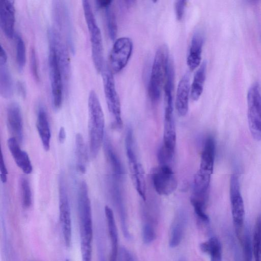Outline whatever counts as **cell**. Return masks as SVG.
Masks as SVG:
<instances>
[{"label": "cell", "instance_id": "cell-1", "mask_svg": "<svg viewBox=\"0 0 261 261\" xmlns=\"http://www.w3.org/2000/svg\"><path fill=\"white\" fill-rule=\"evenodd\" d=\"M215 154V140L209 136L205 140L199 167L194 177L193 195L208 197L211 177L214 170Z\"/></svg>", "mask_w": 261, "mask_h": 261}, {"label": "cell", "instance_id": "cell-2", "mask_svg": "<svg viewBox=\"0 0 261 261\" xmlns=\"http://www.w3.org/2000/svg\"><path fill=\"white\" fill-rule=\"evenodd\" d=\"M88 129L91 156L97 155L104 139L105 117L96 93L91 90L88 96Z\"/></svg>", "mask_w": 261, "mask_h": 261}, {"label": "cell", "instance_id": "cell-3", "mask_svg": "<svg viewBox=\"0 0 261 261\" xmlns=\"http://www.w3.org/2000/svg\"><path fill=\"white\" fill-rule=\"evenodd\" d=\"M169 62L168 46L163 44L155 52L148 84L149 97L153 102H157L160 98Z\"/></svg>", "mask_w": 261, "mask_h": 261}, {"label": "cell", "instance_id": "cell-4", "mask_svg": "<svg viewBox=\"0 0 261 261\" xmlns=\"http://www.w3.org/2000/svg\"><path fill=\"white\" fill-rule=\"evenodd\" d=\"M77 205L81 244H92L93 231L91 205L88 186L85 181H81L79 186Z\"/></svg>", "mask_w": 261, "mask_h": 261}, {"label": "cell", "instance_id": "cell-5", "mask_svg": "<svg viewBox=\"0 0 261 261\" xmlns=\"http://www.w3.org/2000/svg\"><path fill=\"white\" fill-rule=\"evenodd\" d=\"M87 26L90 36L92 61L96 71H102L103 66V48L100 30L97 24L90 3L82 1Z\"/></svg>", "mask_w": 261, "mask_h": 261}, {"label": "cell", "instance_id": "cell-6", "mask_svg": "<svg viewBox=\"0 0 261 261\" xmlns=\"http://www.w3.org/2000/svg\"><path fill=\"white\" fill-rule=\"evenodd\" d=\"M132 130L127 129L125 139V147L130 178L133 185L140 197L146 198V186L144 171L139 161L135 149Z\"/></svg>", "mask_w": 261, "mask_h": 261}, {"label": "cell", "instance_id": "cell-7", "mask_svg": "<svg viewBox=\"0 0 261 261\" xmlns=\"http://www.w3.org/2000/svg\"><path fill=\"white\" fill-rule=\"evenodd\" d=\"M102 77L105 98L110 113L113 118V125L117 128L122 127L121 106L116 91L113 73L108 67L104 66Z\"/></svg>", "mask_w": 261, "mask_h": 261}, {"label": "cell", "instance_id": "cell-8", "mask_svg": "<svg viewBox=\"0 0 261 261\" xmlns=\"http://www.w3.org/2000/svg\"><path fill=\"white\" fill-rule=\"evenodd\" d=\"M247 117L252 137L261 140V91L257 83L253 84L247 93Z\"/></svg>", "mask_w": 261, "mask_h": 261}, {"label": "cell", "instance_id": "cell-9", "mask_svg": "<svg viewBox=\"0 0 261 261\" xmlns=\"http://www.w3.org/2000/svg\"><path fill=\"white\" fill-rule=\"evenodd\" d=\"M229 196L233 223L237 236L241 240L245 217V207L241 191L239 177L236 173H233L230 177Z\"/></svg>", "mask_w": 261, "mask_h": 261}, {"label": "cell", "instance_id": "cell-10", "mask_svg": "<svg viewBox=\"0 0 261 261\" xmlns=\"http://www.w3.org/2000/svg\"><path fill=\"white\" fill-rule=\"evenodd\" d=\"M59 220L65 244L70 247L72 240V224L70 206L64 176L59 179Z\"/></svg>", "mask_w": 261, "mask_h": 261}, {"label": "cell", "instance_id": "cell-11", "mask_svg": "<svg viewBox=\"0 0 261 261\" xmlns=\"http://www.w3.org/2000/svg\"><path fill=\"white\" fill-rule=\"evenodd\" d=\"M151 178L156 192L162 196H168L174 192L177 187L176 176L170 165L160 164L153 168Z\"/></svg>", "mask_w": 261, "mask_h": 261}, {"label": "cell", "instance_id": "cell-12", "mask_svg": "<svg viewBox=\"0 0 261 261\" xmlns=\"http://www.w3.org/2000/svg\"><path fill=\"white\" fill-rule=\"evenodd\" d=\"M48 65L53 105L54 108L57 110L62 105L64 84L55 52L50 47L49 50Z\"/></svg>", "mask_w": 261, "mask_h": 261}, {"label": "cell", "instance_id": "cell-13", "mask_svg": "<svg viewBox=\"0 0 261 261\" xmlns=\"http://www.w3.org/2000/svg\"><path fill=\"white\" fill-rule=\"evenodd\" d=\"M133 49V43L128 37H120L115 41L110 55L112 71L118 73L125 68L130 58Z\"/></svg>", "mask_w": 261, "mask_h": 261}, {"label": "cell", "instance_id": "cell-14", "mask_svg": "<svg viewBox=\"0 0 261 261\" xmlns=\"http://www.w3.org/2000/svg\"><path fill=\"white\" fill-rule=\"evenodd\" d=\"M49 47L55 52L62 73L64 87L67 88L70 76V59L67 49L58 31L53 28L48 31Z\"/></svg>", "mask_w": 261, "mask_h": 261}, {"label": "cell", "instance_id": "cell-15", "mask_svg": "<svg viewBox=\"0 0 261 261\" xmlns=\"http://www.w3.org/2000/svg\"><path fill=\"white\" fill-rule=\"evenodd\" d=\"M14 1L0 0V25L5 36L10 39L15 36Z\"/></svg>", "mask_w": 261, "mask_h": 261}, {"label": "cell", "instance_id": "cell-16", "mask_svg": "<svg viewBox=\"0 0 261 261\" xmlns=\"http://www.w3.org/2000/svg\"><path fill=\"white\" fill-rule=\"evenodd\" d=\"M7 124L10 131L18 142L23 138V126L22 113L19 105L16 102L10 103L7 110Z\"/></svg>", "mask_w": 261, "mask_h": 261}, {"label": "cell", "instance_id": "cell-17", "mask_svg": "<svg viewBox=\"0 0 261 261\" xmlns=\"http://www.w3.org/2000/svg\"><path fill=\"white\" fill-rule=\"evenodd\" d=\"M190 91V75L188 72H186L178 83L175 102L177 112L181 117L186 116L188 113Z\"/></svg>", "mask_w": 261, "mask_h": 261}, {"label": "cell", "instance_id": "cell-18", "mask_svg": "<svg viewBox=\"0 0 261 261\" xmlns=\"http://www.w3.org/2000/svg\"><path fill=\"white\" fill-rule=\"evenodd\" d=\"M54 5L55 20L61 29L64 30L67 40L72 52L74 47L70 16L67 7L60 1H56Z\"/></svg>", "mask_w": 261, "mask_h": 261}, {"label": "cell", "instance_id": "cell-19", "mask_svg": "<svg viewBox=\"0 0 261 261\" xmlns=\"http://www.w3.org/2000/svg\"><path fill=\"white\" fill-rule=\"evenodd\" d=\"M13 86L10 72L7 65V55L5 49L1 45L0 49V93L5 98L13 95Z\"/></svg>", "mask_w": 261, "mask_h": 261}, {"label": "cell", "instance_id": "cell-20", "mask_svg": "<svg viewBox=\"0 0 261 261\" xmlns=\"http://www.w3.org/2000/svg\"><path fill=\"white\" fill-rule=\"evenodd\" d=\"M204 36L202 32L197 30L194 33L189 49L187 64L191 70H194L201 64Z\"/></svg>", "mask_w": 261, "mask_h": 261}, {"label": "cell", "instance_id": "cell-21", "mask_svg": "<svg viewBox=\"0 0 261 261\" xmlns=\"http://www.w3.org/2000/svg\"><path fill=\"white\" fill-rule=\"evenodd\" d=\"M17 139L12 137L7 141L9 150L17 166L27 174H30L33 170L30 158L25 151L22 150Z\"/></svg>", "mask_w": 261, "mask_h": 261}, {"label": "cell", "instance_id": "cell-22", "mask_svg": "<svg viewBox=\"0 0 261 261\" xmlns=\"http://www.w3.org/2000/svg\"><path fill=\"white\" fill-rule=\"evenodd\" d=\"M188 220V215L185 211L180 210L176 214L170 229L169 245L171 248H175L180 244Z\"/></svg>", "mask_w": 261, "mask_h": 261}, {"label": "cell", "instance_id": "cell-23", "mask_svg": "<svg viewBox=\"0 0 261 261\" xmlns=\"http://www.w3.org/2000/svg\"><path fill=\"white\" fill-rule=\"evenodd\" d=\"M109 236L111 242L110 261H117L118 254V235L114 213L108 206L105 207Z\"/></svg>", "mask_w": 261, "mask_h": 261}, {"label": "cell", "instance_id": "cell-24", "mask_svg": "<svg viewBox=\"0 0 261 261\" xmlns=\"http://www.w3.org/2000/svg\"><path fill=\"white\" fill-rule=\"evenodd\" d=\"M36 127L43 148L48 151L50 148L51 133L47 115L42 106L39 107L37 112Z\"/></svg>", "mask_w": 261, "mask_h": 261}, {"label": "cell", "instance_id": "cell-25", "mask_svg": "<svg viewBox=\"0 0 261 261\" xmlns=\"http://www.w3.org/2000/svg\"><path fill=\"white\" fill-rule=\"evenodd\" d=\"M75 154L76 169L80 173L84 174L87 170L88 156L84 138L80 133L75 136Z\"/></svg>", "mask_w": 261, "mask_h": 261}, {"label": "cell", "instance_id": "cell-26", "mask_svg": "<svg viewBox=\"0 0 261 261\" xmlns=\"http://www.w3.org/2000/svg\"><path fill=\"white\" fill-rule=\"evenodd\" d=\"M207 64L203 61L195 73L191 86L190 94L192 99L197 101L201 96L206 78Z\"/></svg>", "mask_w": 261, "mask_h": 261}, {"label": "cell", "instance_id": "cell-27", "mask_svg": "<svg viewBox=\"0 0 261 261\" xmlns=\"http://www.w3.org/2000/svg\"><path fill=\"white\" fill-rule=\"evenodd\" d=\"M103 146L105 153L113 172L114 177L116 179H119L123 174V169L121 162L114 150L111 144L107 139L105 140Z\"/></svg>", "mask_w": 261, "mask_h": 261}, {"label": "cell", "instance_id": "cell-28", "mask_svg": "<svg viewBox=\"0 0 261 261\" xmlns=\"http://www.w3.org/2000/svg\"><path fill=\"white\" fill-rule=\"evenodd\" d=\"M200 250L211 256V259H222V248L219 239L216 237H211L200 245Z\"/></svg>", "mask_w": 261, "mask_h": 261}, {"label": "cell", "instance_id": "cell-29", "mask_svg": "<svg viewBox=\"0 0 261 261\" xmlns=\"http://www.w3.org/2000/svg\"><path fill=\"white\" fill-rule=\"evenodd\" d=\"M208 199L194 196H191L190 201L197 217L202 222L208 223L210 219L205 213V207Z\"/></svg>", "mask_w": 261, "mask_h": 261}, {"label": "cell", "instance_id": "cell-30", "mask_svg": "<svg viewBox=\"0 0 261 261\" xmlns=\"http://www.w3.org/2000/svg\"><path fill=\"white\" fill-rule=\"evenodd\" d=\"M104 9L109 37L112 40H115L117 34V23L112 4L104 8Z\"/></svg>", "mask_w": 261, "mask_h": 261}, {"label": "cell", "instance_id": "cell-31", "mask_svg": "<svg viewBox=\"0 0 261 261\" xmlns=\"http://www.w3.org/2000/svg\"><path fill=\"white\" fill-rule=\"evenodd\" d=\"M252 242L254 260L261 261V216L256 220Z\"/></svg>", "mask_w": 261, "mask_h": 261}, {"label": "cell", "instance_id": "cell-32", "mask_svg": "<svg viewBox=\"0 0 261 261\" xmlns=\"http://www.w3.org/2000/svg\"><path fill=\"white\" fill-rule=\"evenodd\" d=\"M16 61L18 70H23L26 61L25 46L23 40L18 34H15Z\"/></svg>", "mask_w": 261, "mask_h": 261}, {"label": "cell", "instance_id": "cell-33", "mask_svg": "<svg viewBox=\"0 0 261 261\" xmlns=\"http://www.w3.org/2000/svg\"><path fill=\"white\" fill-rule=\"evenodd\" d=\"M22 205L23 208H29L32 203L31 189L28 180L24 177H21L19 180Z\"/></svg>", "mask_w": 261, "mask_h": 261}, {"label": "cell", "instance_id": "cell-34", "mask_svg": "<svg viewBox=\"0 0 261 261\" xmlns=\"http://www.w3.org/2000/svg\"><path fill=\"white\" fill-rule=\"evenodd\" d=\"M242 261H252L253 254L252 242L248 231L242 237Z\"/></svg>", "mask_w": 261, "mask_h": 261}, {"label": "cell", "instance_id": "cell-35", "mask_svg": "<svg viewBox=\"0 0 261 261\" xmlns=\"http://www.w3.org/2000/svg\"><path fill=\"white\" fill-rule=\"evenodd\" d=\"M143 241L145 244H151L156 238V232L153 224L145 222L142 228Z\"/></svg>", "mask_w": 261, "mask_h": 261}, {"label": "cell", "instance_id": "cell-36", "mask_svg": "<svg viewBox=\"0 0 261 261\" xmlns=\"http://www.w3.org/2000/svg\"><path fill=\"white\" fill-rule=\"evenodd\" d=\"M30 66L32 75L36 81H39L37 58L34 49L32 48L30 56Z\"/></svg>", "mask_w": 261, "mask_h": 261}, {"label": "cell", "instance_id": "cell-37", "mask_svg": "<svg viewBox=\"0 0 261 261\" xmlns=\"http://www.w3.org/2000/svg\"><path fill=\"white\" fill-rule=\"evenodd\" d=\"M187 1H176L174 4V9L176 18L177 20L181 21L184 16Z\"/></svg>", "mask_w": 261, "mask_h": 261}, {"label": "cell", "instance_id": "cell-38", "mask_svg": "<svg viewBox=\"0 0 261 261\" xmlns=\"http://www.w3.org/2000/svg\"><path fill=\"white\" fill-rule=\"evenodd\" d=\"M117 259L118 261H136L132 252L124 247L119 250Z\"/></svg>", "mask_w": 261, "mask_h": 261}, {"label": "cell", "instance_id": "cell-39", "mask_svg": "<svg viewBox=\"0 0 261 261\" xmlns=\"http://www.w3.org/2000/svg\"><path fill=\"white\" fill-rule=\"evenodd\" d=\"M8 172L6 165V163L4 159L3 154H1L0 160V176L1 180L3 184H5L7 181V175Z\"/></svg>", "mask_w": 261, "mask_h": 261}, {"label": "cell", "instance_id": "cell-40", "mask_svg": "<svg viewBox=\"0 0 261 261\" xmlns=\"http://www.w3.org/2000/svg\"><path fill=\"white\" fill-rule=\"evenodd\" d=\"M17 88L19 94L22 97H25L26 89L24 84L21 82H18L17 83Z\"/></svg>", "mask_w": 261, "mask_h": 261}, {"label": "cell", "instance_id": "cell-41", "mask_svg": "<svg viewBox=\"0 0 261 261\" xmlns=\"http://www.w3.org/2000/svg\"><path fill=\"white\" fill-rule=\"evenodd\" d=\"M66 131L65 128L61 126L60 128L58 134V140L60 143H63L66 139Z\"/></svg>", "mask_w": 261, "mask_h": 261}, {"label": "cell", "instance_id": "cell-42", "mask_svg": "<svg viewBox=\"0 0 261 261\" xmlns=\"http://www.w3.org/2000/svg\"><path fill=\"white\" fill-rule=\"evenodd\" d=\"M96 2L98 7L104 9L112 4L113 1L111 0H97Z\"/></svg>", "mask_w": 261, "mask_h": 261}, {"label": "cell", "instance_id": "cell-43", "mask_svg": "<svg viewBox=\"0 0 261 261\" xmlns=\"http://www.w3.org/2000/svg\"><path fill=\"white\" fill-rule=\"evenodd\" d=\"M211 261H222V259H211Z\"/></svg>", "mask_w": 261, "mask_h": 261}, {"label": "cell", "instance_id": "cell-44", "mask_svg": "<svg viewBox=\"0 0 261 261\" xmlns=\"http://www.w3.org/2000/svg\"><path fill=\"white\" fill-rule=\"evenodd\" d=\"M66 261H69V260H66Z\"/></svg>", "mask_w": 261, "mask_h": 261}]
</instances>
